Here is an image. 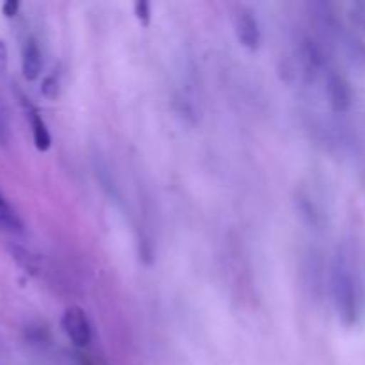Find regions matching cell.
Wrapping results in <instances>:
<instances>
[{
    "instance_id": "obj_1",
    "label": "cell",
    "mask_w": 365,
    "mask_h": 365,
    "mask_svg": "<svg viewBox=\"0 0 365 365\" xmlns=\"http://www.w3.org/2000/svg\"><path fill=\"white\" fill-rule=\"evenodd\" d=\"M334 292L339 316L346 324H351L359 316V282L353 277L351 269L344 260L339 259L334 273Z\"/></svg>"
},
{
    "instance_id": "obj_2",
    "label": "cell",
    "mask_w": 365,
    "mask_h": 365,
    "mask_svg": "<svg viewBox=\"0 0 365 365\" xmlns=\"http://www.w3.org/2000/svg\"><path fill=\"white\" fill-rule=\"evenodd\" d=\"M61 327L77 348H86L91 342V324L81 307H68L61 317Z\"/></svg>"
},
{
    "instance_id": "obj_3",
    "label": "cell",
    "mask_w": 365,
    "mask_h": 365,
    "mask_svg": "<svg viewBox=\"0 0 365 365\" xmlns=\"http://www.w3.org/2000/svg\"><path fill=\"white\" fill-rule=\"evenodd\" d=\"M235 34L239 43L248 50H257L260 45L259 21L253 16L252 11L241 9L235 16Z\"/></svg>"
},
{
    "instance_id": "obj_4",
    "label": "cell",
    "mask_w": 365,
    "mask_h": 365,
    "mask_svg": "<svg viewBox=\"0 0 365 365\" xmlns=\"http://www.w3.org/2000/svg\"><path fill=\"white\" fill-rule=\"evenodd\" d=\"M328 102L334 113H346L353 103V91L349 82L341 75L334 73L328 78Z\"/></svg>"
},
{
    "instance_id": "obj_5",
    "label": "cell",
    "mask_w": 365,
    "mask_h": 365,
    "mask_svg": "<svg viewBox=\"0 0 365 365\" xmlns=\"http://www.w3.org/2000/svg\"><path fill=\"white\" fill-rule=\"evenodd\" d=\"M41 68L43 61L38 41L34 38H29L24 45V52H21V73H24L25 81H36L41 75Z\"/></svg>"
},
{
    "instance_id": "obj_6",
    "label": "cell",
    "mask_w": 365,
    "mask_h": 365,
    "mask_svg": "<svg viewBox=\"0 0 365 365\" xmlns=\"http://www.w3.org/2000/svg\"><path fill=\"white\" fill-rule=\"evenodd\" d=\"M29 121H31L32 128V139H34V146L39 152H46L52 146V135H50L48 127L43 121V118L39 116L38 110L31 109L29 110Z\"/></svg>"
},
{
    "instance_id": "obj_7",
    "label": "cell",
    "mask_w": 365,
    "mask_h": 365,
    "mask_svg": "<svg viewBox=\"0 0 365 365\" xmlns=\"http://www.w3.org/2000/svg\"><path fill=\"white\" fill-rule=\"evenodd\" d=\"M0 230L11 232V234H20L24 230V223L2 195H0Z\"/></svg>"
},
{
    "instance_id": "obj_8",
    "label": "cell",
    "mask_w": 365,
    "mask_h": 365,
    "mask_svg": "<svg viewBox=\"0 0 365 365\" xmlns=\"http://www.w3.org/2000/svg\"><path fill=\"white\" fill-rule=\"evenodd\" d=\"M134 14L143 27H150L152 24V6L146 0H138L134 4Z\"/></svg>"
},
{
    "instance_id": "obj_9",
    "label": "cell",
    "mask_w": 365,
    "mask_h": 365,
    "mask_svg": "<svg viewBox=\"0 0 365 365\" xmlns=\"http://www.w3.org/2000/svg\"><path fill=\"white\" fill-rule=\"evenodd\" d=\"M41 93L43 96H46V98H56L57 95H59V81H57L56 75H50V77H46L45 81H43L41 84Z\"/></svg>"
},
{
    "instance_id": "obj_10",
    "label": "cell",
    "mask_w": 365,
    "mask_h": 365,
    "mask_svg": "<svg viewBox=\"0 0 365 365\" xmlns=\"http://www.w3.org/2000/svg\"><path fill=\"white\" fill-rule=\"evenodd\" d=\"M20 11V2L18 0H7V2L2 4V13L4 16L7 18H14Z\"/></svg>"
},
{
    "instance_id": "obj_11",
    "label": "cell",
    "mask_w": 365,
    "mask_h": 365,
    "mask_svg": "<svg viewBox=\"0 0 365 365\" xmlns=\"http://www.w3.org/2000/svg\"><path fill=\"white\" fill-rule=\"evenodd\" d=\"M7 64V48L6 45H4V41H0V71L6 68Z\"/></svg>"
}]
</instances>
